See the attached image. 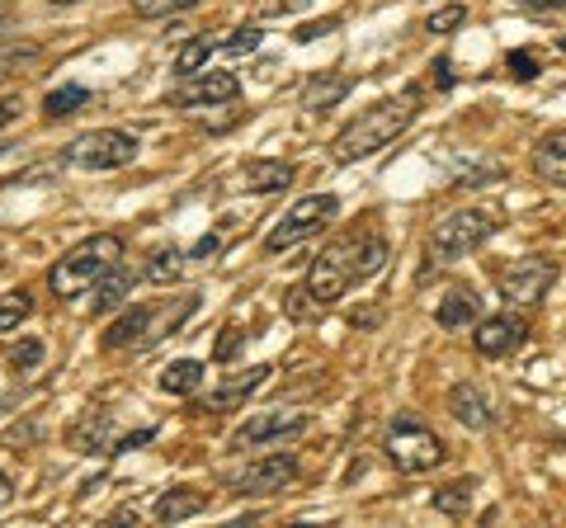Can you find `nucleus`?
Returning <instances> with one entry per match:
<instances>
[{
	"mask_svg": "<svg viewBox=\"0 0 566 528\" xmlns=\"http://www.w3.org/2000/svg\"><path fill=\"white\" fill-rule=\"evenodd\" d=\"M416 91H406L397 99H378L368 104V109L359 118H349L340 133H335L331 142V156L340 166H354V161H368V156H378L387 142H397V137L416 123Z\"/></svg>",
	"mask_w": 566,
	"mask_h": 528,
	"instance_id": "2",
	"label": "nucleus"
},
{
	"mask_svg": "<svg viewBox=\"0 0 566 528\" xmlns=\"http://www.w3.org/2000/svg\"><path fill=\"white\" fill-rule=\"evenodd\" d=\"M29 316H33V293H29V288L0 293V336H6V330H14L20 321H29Z\"/></svg>",
	"mask_w": 566,
	"mask_h": 528,
	"instance_id": "24",
	"label": "nucleus"
},
{
	"mask_svg": "<svg viewBox=\"0 0 566 528\" xmlns=\"http://www.w3.org/2000/svg\"><path fill=\"white\" fill-rule=\"evenodd\" d=\"M222 47H232V52H255V47H260V33H255V29H241V33H232V39H227Z\"/></svg>",
	"mask_w": 566,
	"mask_h": 528,
	"instance_id": "33",
	"label": "nucleus"
},
{
	"mask_svg": "<svg viewBox=\"0 0 566 528\" xmlns=\"http://www.w3.org/2000/svg\"><path fill=\"white\" fill-rule=\"evenodd\" d=\"M133 284H137V274H128V270H123V264H114V270H109V274H104L99 284H95V311L104 316V311L123 307V303H128V293H133Z\"/></svg>",
	"mask_w": 566,
	"mask_h": 528,
	"instance_id": "20",
	"label": "nucleus"
},
{
	"mask_svg": "<svg viewBox=\"0 0 566 528\" xmlns=\"http://www.w3.org/2000/svg\"><path fill=\"white\" fill-rule=\"evenodd\" d=\"M534 170H538V180L566 189V128H553V133L538 137V147H534Z\"/></svg>",
	"mask_w": 566,
	"mask_h": 528,
	"instance_id": "14",
	"label": "nucleus"
},
{
	"mask_svg": "<svg viewBox=\"0 0 566 528\" xmlns=\"http://www.w3.org/2000/svg\"><path fill=\"white\" fill-rule=\"evenodd\" d=\"M10 496H14V482L0 472V505H10Z\"/></svg>",
	"mask_w": 566,
	"mask_h": 528,
	"instance_id": "38",
	"label": "nucleus"
},
{
	"mask_svg": "<svg viewBox=\"0 0 566 528\" xmlns=\"http://www.w3.org/2000/svg\"><path fill=\"white\" fill-rule=\"evenodd\" d=\"M118 260H123V236L95 232V236L76 241L57 264H52V270H48V288L57 297H81V293H91Z\"/></svg>",
	"mask_w": 566,
	"mask_h": 528,
	"instance_id": "3",
	"label": "nucleus"
},
{
	"mask_svg": "<svg viewBox=\"0 0 566 528\" xmlns=\"http://www.w3.org/2000/svg\"><path fill=\"white\" fill-rule=\"evenodd\" d=\"M463 20H468V10H463V6H444V10H434V14H430V24H424V29H430V33H449V29H458Z\"/></svg>",
	"mask_w": 566,
	"mask_h": 528,
	"instance_id": "31",
	"label": "nucleus"
},
{
	"mask_svg": "<svg viewBox=\"0 0 566 528\" xmlns=\"http://www.w3.org/2000/svg\"><path fill=\"white\" fill-rule=\"evenodd\" d=\"M382 264H387L382 232L378 226H359V232H345L331 245H322V255L312 260V270L303 278V293L316 311H326L331 303H340L354 284H368Z\"/></svg>",
	"mask_w": 566,
	"mask_h": 528,
	"instance_id": "1",
	"label": "nucleus"
},
{
	"mask_svg": "<svg viewBox=\"0 0 566 528\" xmlns=\"http://www.w3.org/2000/svg\"><path fill=\"white\" fill-rule=\"evenodd\" d=\"M528 10H566V0H524Z\"/></svg>",
	"mask_w": 566,
	"mask_h": 528,
	"instance_id": "37",
	"label": "nucleus"
},
{
	"mask_svg": "<svg viewBox=\"0 0 566 528\" xmlns=\"http://www.w3.org/2000/svg\"><path fill=\"white\" fill-rule=\"evenodd\" d=\"M193 6H199V0H133V14H142V20H166V14H180Z\"/></svg>",
	"mask_w": 566,
	"mask_h": 528,
	"instance_id": "29",
	"label": "nucleus"
},
{
	"mask_svg": "<svg viewBox=\"0 0 566 528\" xmlns=\"http://www.w3.org/2000/svg\"><path fill=\"white\" fill-rule=\"evenodd\" d=\"M20 109H24L20 95H6V99H0V128H10V123L20 118Z\"/></svg>",
	"mask_w": 566,
	"mask_h": 528,
	"instance_id": "36",
	"label": "nucleus"
},
{
	"mask_svg": "<svg viewBox=\"0 0 566 528\" xmlns=\"http://www.w3.org/2000/svg\"><path fill=\"white\" fill-rule=\"evenodd\" d=\"M562 52H566V33H562Z\"/></svg>",
	"mask_w": 566,
	"mask_h": 528,
	"instance_id": "40",
	"label": "nucleus"
},
{
	"mask_svg": "<svg viewBox=\"0 0 566 528\" xmlns=\"http://www.w3.org/2000/svg\"><path fill=\"white\" fill-rule=\"evenodd\" d=\"M0 264H6V260H0Z\"/></svg>",
	"mask_w": 566,
	"mask_h": 528,
	"instance_id": "43",
	"label": "nucleus"
},
{
	"mask_svg": "<svg viewBox=\"0 0 566 528\" xmlns=\"http://www.w3.org/2000/svg\"><path fill=\"white\" fill-rule=\"evenodd\" d=\"M312 6V0H264V14H297V10H307Z\"/></svg>",
	"mask_w": 566,
	"mask_h": 528,
	"instance_id": "34",
	"label": "nucleus"
},
{
	"mask_svg": "<svg viewBox=\"0 0 566 528\" xmlns=\"http://www.w3.org/2000/svg\"><path fill=\"white\" fill-rule=\"evenodd\" d=\"M137 161V137L123 128H95L66 147V166L81 170H123Z\"/></svg>",
	"mask_w": 566,
	"mask_h": 528,
	"instance_id": "8",
	"label": "nucleus"
},
{
	"mask_svg": "<svg viewBox=\"0 0 566 528\" xmlns=\"http://www.w3.org/2000/svg\"><path fill=\"white\" fill-rule=\"evenodd\" d=\"M39 359H43V340H20L10 349V368H20V373L39 368Z\"/></svg>",
	"mask_w": 566,
	"mask_h": 528,
	"instance_id": "30",
	"label": "nucleus"
},
{
	"mask_svg": "<svg viewBox=\"0 0 566 528\" xmlns=\"http://www.w3.org/2000/svg\"><path fill=\"white\" fill-rule=\"evenodd\" d=\"M270 373H274V368H251V373H241V378H232V382H222L218 392L208 397V406H212V411H232V406H241L245 397L260 392V387L270 382Z\"/></svg>",
	"mask_w": 566,
	"mask_h": 528,
	"instance_id": "19",
	"label": "nucleus"
},
{
	"mask_svg": "<svg viewBox=\"0 0 566 528\" xmlns=\"http://www.w3.org/2000/svg\"><path fill=\"white\" fill-rule=\"evenodd\" d=\"M85 99H91V91H85V85H62V91H52V95L43 99V114H48V118H66V114H76Z\"/></svg>",
	"mask_w": 566,
	"mask_h": 528,
	"instance_id": "26",
	"label": "nucleus"
},
{
	"mask_svg": "<svg viewBox=\"0 0 566 528\" xmlns=\"http://www.w3.org/2000/svg\"><path fill=\"white\" fill-rule=\"evenodd\" d=\"M0 151H6V147H0Z\"/></svg>",
	"mask_w": 566,
	"mask_h": 528,
	"instance_id": "42",
	"label": "nucleus"
},
{
	"mask_svg": "<svg viewBox=\"0 0 566 528\" xmlns=\"http://www.w3.org/2000/svg\"><path fill=\"white\" fill-rule=\"evenodd\" d=\"M151 307H133V311H123L118 321L104 330V349H128L137 340H151Z\"/></svg>",
	"mask_w": 566,
	"mask_h": 528,
	"instance_id": "16",
	"label": "nucleus"
},
{
	"mask_svg": "<svg viewBox=\"0 0 566 528\" xmlns=\"http://www.w3.org/2000/svg\"><path fill=\"white\" fill-rule=\"evenodd\" d=\"M472 500H476V482H468V477L434 490V509H439V515H449V519H468Z\"/></svg>",
	"mask_w": 566,
	"mask_h": 528,
	"instance_id": "22",
	"label": "nucleus"
},
{
	"mask_svg": "<svg viewBox=\"0 0 566 528\" xmlns=\"http://www.w3.org/2000/svg\"><path fill=\"white\" fill-rule=\"evenodd\" d=\"M241 184L251 193H279L293 184V166L289 161H245L241 166Z\"/></svg>",
	"mask_w": 566,
	"mask_h": 528,
	"instance_id": "17",
	"label": "nucleus"
},
{
	"mask_svg": "<svg viewBox=\"0 0 566 528\" xmlns=\"http://www.w3.org/2000/svg\"><path fill=\"white\" fill-rule=\"evenodd\" d=\"M57 6H76V0H57Z\"/></svg>",
	"mask_w": 566,
	"mask_h": 528,
	"instance_id": "39",
	"label": "nucleus"
},
{
	"mask_svg": "<svg viewBox=\"0 0 566 528\" xmlns=\"http://www.w3.org/2000/svg\"><path fill=\"white\" fill-rule=\"evenodd\" d=\"M449 415H453L463 430H476V434H482V430L491 425L486 392H482V387H472V382H458L453 392H449Z\"/></svg>",
	"mask_w": 566,
	"mask_h": 528,
	"instance_id": "13",
	"label": "nucleus"
},
{
	"mask_svg": "<svg viewBox=\"0 0 566 528\" xmlns=\"http://www.w3.org/2000/svg\"><path fill=\"white\" fill-rule=\"evenodd\" d=\"M39 57H43V47H39V43H29V39H10V43H0V81L20 76L24 66H33Z\"/></svg>",
	"mask_w": 566,
	"mask_h": 528,
	"instance_id": "23",
	"label": "nucleus"
},
{
	"mask_svg": "<svg viewBox=\"0 0 566 528\" xmlns=\"http://www.w3.org/2000/svg\"><path fill=\"white\" fill-rule=\"evenodd\" d=\"M208 509V490H193V486H170L161 500H156V519L161 524H185L193 515Z\"/></svg>",
	"mask_w": 566,
	"mask_h": 528,
	"instance_id": "15",
	"label": "nucleus"
},
{
	"mask_svg": "<svg viewBox=\"0 0 566 528\" xmlns=\"http://www.w3.org/2000/svg\"><path fill=\"white\" fill-rule=\"evenodd\" d=\"M340 213V199L335 193H307V199H297L289 213L279 218V226L270 236H264V251L270 255H279V251H293L297 241H307V236H316L322 226Z\"/></svg>",
	"mask_w": 566,
	"mask_h": 528,
	"instance_id": "7",
	"label": "nucleus"
},
{
	"mask_svg": "<svg viewBox=\"0 0 566 528\" xmlns=\"http://www.w3.org/2000/svg\"><path fill=\"white\" fill-rule=\"evenodd\" d=\"M180 270H185V251H156L151 255V264H147V278L151 284H175V278H180Z\"/></svg>",
	"mask_w": 566,
	"mask_h": 528,
	"instance_id": "27",
	"label": "nucleus"
},
{
	"mask_svg": "<svg viewBox=\"0 0 566 528\" xmlns=\"http://www.w3.org/2000/svg\"><path fill=\"white\" fill-rule=\"evenodd\" d=\"M297 477V457L293 453H264L255 463H245L237 477H232V490L237 496H274V490L293 486Z\"/></svg>",
	"mask_w": 566,
	"mask_h": 528,
	"instance_id": "9",
	"label": "nucleus"
},
{
	"mask_svg": "<svg viewBox=\"0 0 566 528\" xmlns=\"http://www.w3.org/2000/svg\"><path fill=\"white\" fill-rule=\"evenodd\" d=\"M510 72H515L520 81H534L538 76V57H534V52H510Z\"/></svg>",
	"mask_w": 566,
	"mask_h": 528,
	"instance_id": "32",
	"label": "nucleus"
},
{
	"mask_svg": "<svg viewBox=\"0 0 566 528\" xmlns=\"http://www.w3.org/2000/svg\"><path fill=\"white\" fill-rule=\"evenodd\" d=\"M345 95H349V76H331V81L316 76L303 91V104H307V109H331V104L345 99Z\"/></svg>",
	"mask_w": 566,
	"mask_h": 528,
	"instance_id": "25",
	"label": "nucleus"
},
{
	"mask_svg": "<svg viewBox=\"0 0 566 528\" xmlns=\"http://www.w3.org/2000/svg\"><path fill=\"white\" fill-rule=\"evenodd\" d=\"M303 430H307V415L303 411H260V415H251L232 434V448L245 453V448L274 444V439H293V434H303Z\"/></svg>",
	"mask_w": 566,
	"mask_h": 528,
	"instance_id": "10",
	"label": "nucleus"
},
{
	"mask_svg": "<svg viewBox=\"0 0 566 528\" xmlns=\"http://www.w3.org/2000/svg\"><path fill=\"white\" fill-rule=\"evenodd\" d=\"M335 24H340V20H322V24H303V29H297V33H293V39H297V43H312V39H322V33H331Z\"/></svg>",
	"mask_w": 566,
	"mask_h": 528,
	"instance_id": "35",
	"label": "nucleus"
},
{
	"mask_svg": "<svg viewBox=\"0 0 566 528\" xmlns=\"http://www.w3.org/2000/svg\"><path fill=\"white\" fill-rule=\"evenodd\" d=\"M203 378H208V368L199 359H180V363H170L161 373V387L170 397H193L203 387Z\"/></svg>",
	"mask_w": 566,
	"mask_h": 528,
	"instance_id": "21",
	"label": "nucleus"
},
{
	"mask_svg": "<svg viewBox=\"0 0 566 528\" xmlns=\"http://www.w3.org/2000/svg\"><path fill=\"white\" fill-rule=\"evenodd\" d=\"M495 236V218L482 213V208H458V213H449L444 222H434L430 232V260L434 264H453L472 255L476 245H486Z\"/></svg>",
	"mask_w": 566,
	"mask_h": 528,
	"instance_id": "5",
	"label": "nucleus"
},
{
	"mask_svg": "<svg viewBox=\"0 0 566 528\" xmlns=\"http://www.w3.org/2000/svg\"><path fill=\"white\" fill-rule=\"evenodd\" d=\"M212 47H218V43H212L208 33H203V39H189V43L180 47V57H175V72H180V76H193V72H199V66L212 57Z\"/></svg>",
	"mask_w": 566,
	"mask_h": 528,
	"instance_id": "28",
	"label": "nucleus"
},
{
	"mask_svg": "<svg viewBox=\"0 0 566 528\" xmlns=\"http://www.w3.org/2000/svg\"><path fill=\"white\" fill-rule=\"evenodd\" d=\"M524 336H528L524 316L501 311V316H482V321H476L472 345H476V355H482V359H510L524 345Z\"/></svg>",
	"mask_w": 566,
	"mask_h": 528,
	"instance_id": "11",
	"label": "nucleus"
},
{
	"mask_svg": "<svg viewBox=\"0 0 566 528\" xmlns=\"http://www.w3.org/2000/svg\"><path fill=\"white\" fill-rule=\"evenodd\" d=\"M382 448H387V463H392L401 477H424L444 463V439H439L420 415H397L382 434Z\"/></svg>",
	"mask_w": 566,
	"mask_h": 528,
	"instance_id": "4",
	"label": "nucleus"
},
{
	"mask_svg": "<svg viewBox=\"0 0 566 528\" xmlns=\"http://www.w3.org/2000/svg\"><path fill=\"white\" fill-rule=\"evenodd\" d=\"M6 6H10V0H0V10H6Z\"/></svg>",
	"mask_w": 566,
	"mask_h": 528,
	"instance_id": "41",
	"label": "nucleus"
},
{
	"mask_svg": "<svg viewBox=\"0 0 566 528\" xmlns=\"http://www.w3.org/2000/svg\"><path fill=\"white\" fill-rule=\"evenodd\" d=\"M241 95V81L232 72H193L185 76V85L170 95L175 109H203V104H227Z\"/></svg>",
	"mask_w": 566,
	"mask_h": 528,
	"instance_id": "12",
	"label": "nucleus"
},
{
	"mask_svg": "<svg viewBox=\"0 0 566 528\" xmlns=\"http://www.w3.org/2000/svg\"><path fill=\"white\" fill-rule=\"evenodd\" d=\"M495 284H501V297L505 307H538L547 293L557 284V260L553 255H524V260H510L501 274H495Z\"/></svg>",
	"mask_w": 566,
	"mask_h": 528,
	"instance_id": "6",
	"label": "nucleus"
},
{
	"mask_svg": "<svg viewBox=\"0 0 566 528\" xmlns=\"http://www.w3.org/2000/svg\"><path fill=\"white\" fill-rule=\"evenodd\" d=\"M439 326L444 330H463V326H472V321H482V297H476L472 288H453L444 303H439Z\"/></svg>",
	"mask_w": 566,
	"mask_h": 528,
	"instance_id": "18",
	"label": "nucleus"
}]
</instances>
